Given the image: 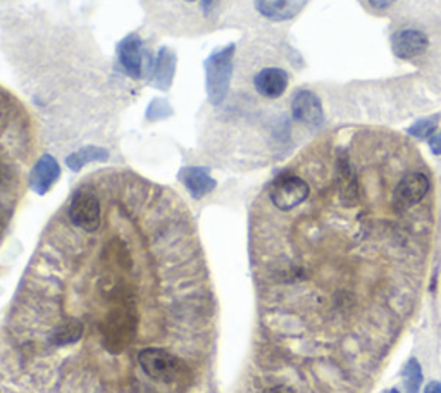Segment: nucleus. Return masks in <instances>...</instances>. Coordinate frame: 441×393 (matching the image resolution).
<instances>
[{
	"mask_svg": "<svg viewBox=\"0 0 441 393\" xmlns=\"http://www.w3.org/2000/svg\"><path fill=\"white\" fill-rule=\"evenodd\" d=\"M145 378L161 385H178L186 381L191 368L185 357L166 347H145L136 357Z\"/></svg>",
	"mask_w": 441,
	"mask_h": 393,
	"instance_id": "nucleus-1",
	"label": "nucleus"
},
{
	"mask_svg": "<svg viewBox=\"0 0 441 393\" xmlns=\"http://www.w3.org/2000/svg\"><path fill=\"white\" fill-rule=\"evenodd\" d=\"M310 195V184L295 172H281L267 188L269 206L278 212H291Z\"/></svg>",
	"mask_w": 441,
	"mask_h": 393,
	"instance_id": "nucleus-2",
	"label": "nucleus"
},
{
	"mask_svg": "<svg viewBox=\"0 0 441 393\" xmlns=\"http://www.w3.org/2000/svg\"><path fill=\"white\" fill-rule=\"evenodd\" d=\"M235 54V45H229L219 52L212 54L205 61L207 73V92L212 105H221L228 95L229 78H231V61Z\"/></svg>",
	"mask_w": 441,
	"mask_h": 393,
	"instance_id": "nucleus-3",
	"label": "nucleus"
},
{
	"mask_svg": "<svg viewBox=\"0 0 441 393\" xmlns=\"http://www.w3.org/2000/svg\"><path fill=\"white\" fill-rule=\"evenodd\" d=\"M429 188H431V183H429V178L424 172L409 171L398 180L393 196H395L397 204L400 207L413 209V207L421 206L424 202V199L429 194Z\"/></svg>",
	"mask_w": 441,
	"mask_h": 393,
	"instance_id": "nucleus-4",
	"label": "nucleus"
},
{
	"mask_svg": "<svg viewBox=\"0 0 441 393\" xmlns=\"http://www.w3.org/2000/svg\"><path fill=\"white\" fill-rule=\"evenodd\" d=\"M291 114L298 123L310 124V127L321 124L324 117L321 100L309 90L295 93L294 100H291Z\"/></svg>",
	"mask_w": 441,
	"mask_h": 393,
	"instance_id": "nucleus-5",
	"label": "nucleus"
},
{
	"mask_svg": "<svg viewBox=\"0 0 441 393\" xmlns=\"http://www.w3.org/2000/svg\"><path fill=\"white\" fill-rule=\"evenodd\" d=\"M288 73L281 68H264L253 76V88L264 98H279L286 92Z\"/></svg>",
	"mask_w": 441,
	"mask_h": 393,
	"instance_id": "nucleus-6",
	"label": "nucleus"
},
{
	"mask_svg": "<svg viewBox=\"0 0 441 393\" xmlns=\"http://www.w3.org/2000/svg\"><path fill=\"white\" fill-rule=\"evenodd\" d=\"M118 56L119 62L123 66L124 71L128 73V76L142 78L143 74V43L142 38L138 35H130V37L124 38L123 42L118 45Z\"/></svg>",
	"mask_w": 441,
	"mask_h": 393,
	"instance_id": "nucleus-7",
	"label": "nucleus"
},
{
	"mask_svg": "<svg viewBox=\"0 0 441 393\" xmlns=\"http://www.w3.org/2000/svg\"><path fill=\"white\" fill-rule=\"evenodd\" d=\"M393 54L400 59H412L426 52L428 37L419 30H401L392 37Z\"/></svg>",
	"mask_w": 441,
	"mask_h": 393,
	"instance_id": "nucleus-8",
	"label": "nucleus"
},
{
	"mask_svg": "<svg viewBox=\"0 0 441 393\" xmlns=\"http://www.w3.org/2000/svg\"><path fill=\"white\" fill-rule=\"evenodd\" d=\"M307 0H255V7L271 21H286L306 7Z\"/></svg>",
	"mask_w": 441,
	"mask_h": 393,
	"instance_id": "nucleus-9",
	"label": "nucleus"
},
{
	"mask_svg": "<svg viewBox=\"0 0 441 393\" xmlns=\"http://www.w3.org/2000/svg\"><path fill=\"white\" fill-rule=\"evenodd\" d=\"M61 175V168L57 160L52 156H44L35 164L33 172H31V187L37 194L44 195L52 188V184L57 182Z\"/></svg>",
	"mask_w": 441,
	"mask_h": 393,
	"instance_id": "nucleus-10",
	"label": "nucleus"
},
{
	"mask_svg": "<svg viewBox=\"0 0 441 393\" xmlns=\"http://www.w3.org/2000/svg\"><path fill=\"white\" fill-rule=\"evenodd\" d=\"M181 180L193 199H202L216 188V182L214 178H210L205 168H186L183 171Z\"/></svg>",
	"mask_w": 441,
	"mask_h": 393,
	"instance_id": "nucleus-11",
	"label": "nucleus"
},
{
	"mask_svg": "<svg viewBox=\"0 0 441 393\" xmlns=\"http://www.w3.org/2000/svg\"><path fill=\"white\" fill-rule=\"evenodd\" d=\"M174 76V56L167 49H161L157 57V68H155V80L159 88L166 90L173 83Z\"/></svg>",
	"mask_w": 441,
	"mask_h": 393,
	"instance_id": "nucleus-12",
	"label": "nucleus"
},
{
	"mask_svg": "<svg viewBox=\"0 0 441 393\" xmlns=\"http://www.w3.org/2000/svg\"><path fill=\"white\" fill-rule=\"evenodd\" d=\"M109 157L107 152L100 147H85L81 151L74 152L73 156L68 157L66 164H68L69 169L73 171H80L85 164L88 163H95V160H105Z\"/></svg>",
	"mask_w": 441,
	"mask_h": 393,
	"instance_id": "nucleus-13",
	"label": "nucleus"
},
{
	"mask_svg": "<svg viewBox=\"0 0 441 393\" xmlns=\"http://www.w3.org/2000/svg\"><path fill=\"white\" fill-rule=\"evenodd\" d=\"M404 376V385L405 392L407 393H419L421 385H423V369H421L417 359H411L405 365V369L401 371Z\"/></svg>",
	"mask_w": 441,
	"mask_h": 393,
	"instance_id": "nucleus-14",
	"label": "nucleus"
},
{
	"mask_svg": "<svg viewBox=\"0 0 441 393\" xmlns=\"http://www.w3.org/2000/svg\"><path fill=\"white\" fill-rule=\"evenodd\" d=\"M436 127H438L436 119H421L409 129V133L417 136V139H428V136H433V133L436 131Z\"/></svg>",
	"mask_w": 441,
	"mask_h": 393,
	"instance_id": "nucleus-15",
	"label": "nucleus"
},
{
	"mask_svg": "<svg viewBox=\"0 0 441 393\" xmlns=\"http://www.w3.org/2000/svg\"><path fill=\"white\" fill-rule=\"evenodd\" d=\"M262 393H295V392H294V388L288 387V385L276 383V385H271V387L264 388Z\"/></svg>",
	"mask_w": 441,
	"mask_h": 393,
	"instance_id": "nucleus-16",
	"label": "nucleus"
},
{
	"mask_svg": "<svg viewBox=\"0 0 441 393\" xmlns=\"http://www.w3.org/2000/svg\"><path fill=\"white\" fill-rule=\"evenodd\" d=\"M217 2H219V0H202V2H200L202 13H204L205 16H209L210 13H214V9H216Z\"/></svg>",
	"mask_w": 441,
	"mask_h": 393,
	"instance_id": "nucleus-17",
	"label": "nucleus"
},
{
	"mask_svg": "<svg viewBox=\"0 0 441 393\" xmlns=\"http://www.w3.org/2000/svg\"><path fill=\"white\" fill-rule=\"evenodd\" d=\"M429 147H431L433 154L440 156L441 154V135H433L429 139Z\"/></svg>",
	"mask_w": 441,
	"mask_h": 393,
	"instance_id": "nucleus-18",
	"label": "nucleus"
},
{
	"mask_svg": "<svg viewBox=\"0 0 441 393\" xmlns=\"http://www.w3.org/2000/svg\"><path fill=\"white\" fill-rule=\"evenodd\" d=\"M393 2H395V0H369V4L374 9H386V7L392 6Z\"/></svg>",
	"mask_w": 441,
	"mask_h": 393,
	"instance_id": "nucleus-19",
	"label": "nucleus"
},
{
	"mask_svg": "<svg viewBox=\"0 0 441 393\" xmlns=\"http://www.w3.org/2000/svg\"><path fill=\"white\" fill-rule=\"evenodd\" d=\"M424 393H441L440 381H431V383H428V387H426V390H424Z\"/></svg>",
	"mask_w": 441,
	"mask_h": 393,
	"instance_id": "nucleus-20",
	"label": "nucleus"
},
{
	"mask_svg": "<svg viewBox=\"0 0 441 393\" xmlns=\"http://www.w3.org/2000/svg\"><path fill=\"white\" fill-rule=\"evenodd\" d=\"M388 393H398L397 390H392V392H388Z\"/></svg>",
	"mask_w": 441,
	"mask_h": 393,
	"instance_id": "nucleus-21",
	"label": "nucleus"
},
{
	"mask_svg": "<svg viewBox=\"0 0 441 393\" xmlns=\"http://www.w3.org/2000/svg\"><path fill=\"white\" fill-rule=\"evenodd\" d=\"M186 2H195V0H186Z\"/></svg>",
	"mask_w": 441,
	"mask_h": 393,
	"instance_id": "nucleus-22",
	"label": "nucleus"
}]
</instances>
